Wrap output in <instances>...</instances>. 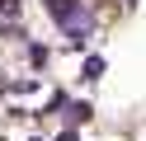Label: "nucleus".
Here are the masks:
<instances>
[{
	"label": "nucleus",
	"instance_id": "f257e3e1",
	"mask_svg": "<svg viewBox=\"0 0 146 141\" xmlns=\"http://www.w3.org/2000/svg\"><path fill=\"white\" fill-rule=\"evenodd\" d=\"M42 9H47V14L57 19L61 28H66L71 47H85V42H90V28H94V19H90V9L80 5V0H42Z\"/></svg>",
	"mask_w": 146,
	"mask_h": 141
},
{
	"label": "nucleus",
	"instance_id": "f03ea898",
	"mask_svg": "<svg viewBox=\"0 0 146 141\" xmlns=\"http://www.w3.org/2000/svg\"><path fill=\"white\" fill-rule=\"evenodd\" d=\"M104 71H108V66H104V56H85V80H90V85H94V80H104Z\"/></svg>",
	"mask_w": 146,
	"mask_h": 141
},
{
	"label": "nucleus",
	"instance_id": "7ed1b4c3",
	"mask_svg": "<svg viewBox=\"0 0 146 141\" xmlns=\"http://www.w3.org/2000/svg\"><path fill=\"white\" fill-rule=\"evenodd\" d=\"M61 108H66V118H71V122H90V113H94L90 103H61Z\"/></svg>",
	"mask_w": 146,
	"mask_h": 141
},
{
	"label": "nucleus",
	"instance_id": "20e7f679",
	"mask_svg": "<svg viewBox=\"0 0 146 141\" xmlns=\"http://www.w3.org/2000/svg\"><path fill=\"white\" fill-rule=\"evenodd\" d=\"M29 61H33V66H42V61H47V47H38V42H33V47H29Z\"/></svg>",
	"mask_w": 146,
	"mask_h": 141
},
{
	"label": "nucleus",
	"instance_id": "39448f33",
	"mask_svg": "<svg viewBox=\"0 0 146 141\" xmlns=\"http://www.w3.org/2000/svg\"><path fill=\"white\" fill-rule=\"evenodd\" d=\"M57 141H80V136H76V132H71V127H66V132H61V136H57Z\"/></svg>",
	"mask_w": 146,
	"mask_h": 141
},
{
	"label": "nucleus",
	"instance_id": "423d86ee",
	"mask_svg": "<svg viewBox=\"0 0 146 141\" xmlns=\"http://www.w3.org/2000/svg\"><path fill=\"white\" fill-rule=\"evenodd\" d=\"M33 141H38V136H33Z\"/></svg>",
	"mask_w": 146,
	"mask_h": 141
}]
</instances>
